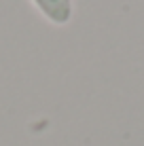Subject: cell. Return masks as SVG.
Segmentation results:
<instances>
[{
  "label": "cell",
  "instance_id": "1",
  "mask_svg": "<svg viewBox=\"0 0 144 146\" xmlns=\"http://www.w3.org/2000/svg\"><path fill=\"white\" fill-rule=\"evenodd\" d=\"M47 21L66 26L72 19V0H30Z\"/></svg>",
  "mask_w": 144,
  "mask_h": 146
}]
</instances>
